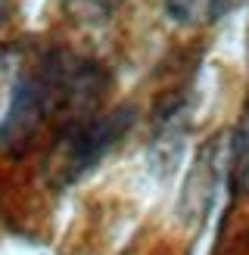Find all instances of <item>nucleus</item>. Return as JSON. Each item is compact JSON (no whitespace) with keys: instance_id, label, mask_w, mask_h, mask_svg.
<instances>
[{"instance_id":"f257e3e1","label":"nucleus","mask_w":249,"mask_h":255,"mask_svg":"<svg viewBox=\"0 0 249 255\" xmlns=\"http://www.w3.org/2000/svg\"><path fill=\"white\" fill-rule=\"evenodd\" d=\"M91 84V69L87 66H47L44 72L22 75L12 87L9 112L0 125V152L22 156L31 146L34 134L41 131L44 119L53 112L56 100L66 94H78Z\"/></svg>"},{"instance_id":"f03ea898","label":"nucleus","mask_w":249,"mask_h":255,"mask_svg":"<svg viewBox=\"0 0 249 255\" xmlns=\"http://www.w3.org/2000/svg\"><path fill=\"white\" fill-rule=\"evenodd\" d=\"M128 128H131V116L124 109L109 112V116H94L81 125H72L59 140V156L53 162V168L59 171V184H72L84 171H91L124 137Z\"/></svg>"},{"instance_id":"7ed1b4c3","label":"nucleus","mask_w":249,"mask_h":255,"mask_svg":"<svg viewBox=\"0 0 249 255\" xmlns=\"http://www.w3.org/2000/svg\"><path fill=\"white\" fill-rule=\"evenodd\" d=\"M168 19L181 25H209L224 16L228 0H162Z\"/></svg>"},{"instance_id":"20e7f679","label":"nucleus","mask_w":249,"mask_h":255,"mask_svg":"<svg viewBox=\"0 0 249 255\" xmlns=\"http://www.w3.org/2000/svg\"><path fill=\"white\" fill-rule=\"evenodd\" d=\"M231 184L237 193H249V109L234 134V149H231Z\"/></svg>"},{"instance_id":"39448f33","label":"nucleus","mask_w":249,"mask_h":255,"mask_svg":"<svg viewBox=\"0 0 249 255\" xmlns=\"http://www.w3.org/2000/svg\"><path fill=\"white\" fill-rule=\"evenodd\" d=\"M69 16L81 25H106L124 0H62Z\"/></svg>"},{"instance_id":"423d86ee","label":"nucleus","mask_w":249,"mask_h":255,"mask_svg":"<svg viewBox=\"0 0 249 255\" xmlns=\"http://www.w3.org/2000/svg\"><path fill=\"white\" fill-rule=\"evenodd\" d=\"M12 16H16V3H12V0H0V28L9 25Z\"/></svg>"}]
</instances>
